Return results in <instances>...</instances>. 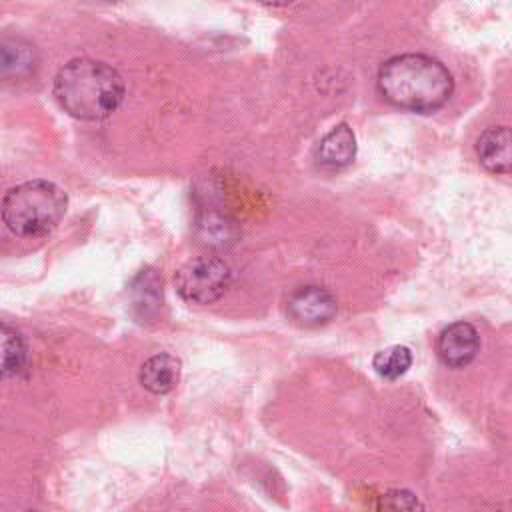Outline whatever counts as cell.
I'll return each mask as SVG.
<instances>
[{"label": "cell", "mask_w": 512, "mask_h": 512, "mask_svg": "<svg viewBox=\"0 0 512 512\" xmlns=\"http://www.w3.org/2000/svg\"><path fill=\"white\" fill-rule=\"evenodd\" d=\"M476 154L480 164L494 174L512 172V128L510 126H492L486 128L478 142Z\"/></svg>", "instance_id": "7"}, {"label": "cell", "mask_w": 512, "mask_h": 512, "mask_svg": "<svg viewBox=\"0 0 512 512\" xmlns=\"http://www.w3.org/2000/svg\"><path fill=\"white\" fill-rule=\"evenodd\" d=\"M68 198L54 182L36 178L12 186L2 198V220L20 238L52 232L64 218Z\"/></svg>", "instance_id": "3"}, {"label": "cell", "mask_w": 512, "mask_h": 512, "mask_svg": "<svg viewBox=\"0 0 512 512\" xmlns=\"http://www.w3.org/2000/svg\"><path fill=\"white\" fill-rule=\"evenodd\" d=\"M28 360L26 344L12 326L2 324V374L16 376L24 370Z\"/></svg>", "instance_id": "10"}, {"label": "cell", "mask_w": 512, "mask_h": 512, "mask_svg": "<svg viewBox=\"0 0 512 512\" xmlns=\"http://www.w3.org/2000/svg\"><path fill=\"white\" fill-rule=\"evenodd\" d=\"M356 156V136L346 122L336 124L318 144L316 160L322 168L336 170L348 166Z\"/></svg>", "instance_id": "8"}, {"label": "cell", "mask_w": 512, "mask_h": 512, "mask_svg": "<svg viewBox=\"0 0 512 512\" xmlns=\"http://www.w3.org/2000/svg\"><path fill=\"white\" fill-rule=\"evenodd\" d=\"M480 348V338L470 322H454L446 326L436 342L438 358L448 368H464L470 364Z\"/></svg>", "instance_id": "6"}, {"label": "cell", "mask_w": 512, "mask_h": 512, "mask_svg": "<svg viewBox=\"0 0 512 512\" xmlns=\"http://www.w3.org/2000/svg\"><path fill=\"white\" fill-rule=\"evenodd\" d=\"M376 512H424V506L414 492L392 488L378 498Z\"/></svg>", "instance_id": "12"}, {"label": "cell", "mask_w": 512, "mask_h": 512, "mask_svg": "<svg viewBox=\"0 0 512 512\" xmlns=\"http://www.w3.org/2000/svg\"><path fill=\"white\" fill-rule=\"evenodd\" d=\"M58 104L74 118L102 120L124 98L122 76L108 64L92 58H74L54 78Z\"/></svg>", "instance_id": "2"}, {"label": "cell", "mask_w": 512, "mask_h": 512, "mask_svg": "<svg viewBox=\"0 0 512 512\" xmlns=\"http://www.w3.org/2000/svg\"><path fill=\"white\" fill-rule=\"evenodd\" d=\"M292 322L304 328H316L328 324L338 310L336 298L322 286H302L294 290L286 304Z\"/></svg>", "instance_id": "5"}, {"label": "cell", "mask_w": 512, "mask_h": 512, "mask_svg": "<svg viewBox=\"0 0 512 512\" xmlns=\"http://www.w3.org/2000/svg\"><path fill=\"white\" fill-rule=\"evenodd\" d=\"M412 364V352L406 346H388L380 352H376L372 366L374 370L386 378V380H396L400 378Z\"/></svg>", "instance_id": "11"}, {"label": "cell", "mask_w": 512, "mask_h": 512, "mask_svg": "<svg viewBox=\"0 0 512 512\" xmlns=\"http://www.w3.org/2000/svg\"><path fill=\"white\" fill-rule=\"evenodd\" d=\"M378 90L390 104L410 112H432L448 102L454 80L448 68L426 54H398L382 62Z\"/></svg>", "instance_id": "1"}, {"label": "cell", "mask_w": 512, "mask_h": 512, "mask_svg": "<svg viewBox=\"0 0 512 512\" xmlns=\"http://www.w3.org/2000/svg\"><path fill=\"white\" fill-rule=\"evenodd\" d=\"M202 238L208 244H226V240H232V224H226L222 216H206V220L200 224Z\"/></svg>", "instance_id": "13"}, {"label": "cell", "mask_w": 512, "mask_h": 512, "mask_svg": "<svg viewBox=\"0 0 512 512\" xmlns=\"http://www.w3.org/2000/svg\"><path fill=\"white\" fill-rule=\"evenodd\" d=\"M230 282V266L218 256H196L184 262L174 276L178 294L194 304H212L220 300Z\"/></svg>", "instance_id": "4"}, {"label": "cell", "mask_w": 512, "mask_h": 512, "mask_svg": "<svg viewBox=\"0 0 512 512\" xmlns=\"http://www.w3.org/2000/svg\"><path fill=\"white\" fill-rule=\"evenodd\" d=\"M138 380L148 392L166 394L180 380V360L166 352L154 354L140 366Z\"/></svg>", "instance_id": "9"}]
</instances>
